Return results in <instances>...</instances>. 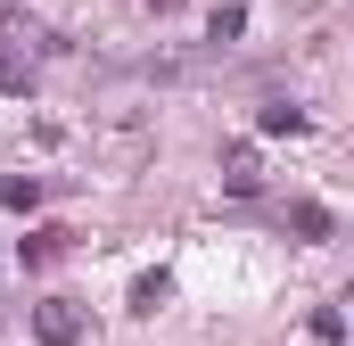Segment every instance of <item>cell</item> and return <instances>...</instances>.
<instances>
[{
    "instance_id": "cell-6",
    "label": "cell",
    "mask_w": 354,
    "mask_h": 346,
    "mask_svg": "<svg viewBox=\"0 0 354 346\" xmlns=\"http://www.w3.org/2000/svg\"><path fill=\"white\" fill-rule=\"evenodd\" d=\"M0 206L33 215V206H41V181H33V173H0Z\"/></svg>"
},
{
    "instance_id": "cell-8",
    "label": "cell",
    "mask_w": 354,
    "mask_h": 346,
    "mask_svg": "<svg viewBox=\"0 0 354 346\" xmlns=\"http://www.w3.org/2000/svg\"><path fill=\"white\" fill-rule=\"evenodd\" d=\"M165 297H174V280H165V272H140V280H132V313H157Z\"/></svg>"
},
{
    "instance_id": "cell-4",
    "label": "cell",
    "mask_w": 354,
    "mask_h": 346,
    "mask_svg": "<svg viewBox=\"0 0 354 346\" xmlns=\"http://www.w3.org/2000/svg\"><path fill=\"white\" fill-rule=\"evenodd\" d=\"M223 190H231V198H256V190H264V165H256V149H248V140H231V149H223Z\"/></svg>"
},
{
    "instance_id": "cell-3",
    "label": "cell",
    "mask_w": 354,
    "mask_h": 346,
    "mask_svg": "<svg viewBox=\"0 0 354 346\" xmlns=\"http://www.w3.org/2000/svg\"><path fill=\"white\" fill-rule=\"evenodd\" d=\"M66 256H75V231H66V223H41V231L17 248V264H25V272H50V264H66Z\"/></svg>"
},
{
    "instance_id": "cell-11",
    "label": "cell",
    "mask_w": 354,
    "mask_h": 346,
    "mask_svg": "<svg viewBox=\"0 0 354 346\" xmlns=\"http://www.w3.org/2000/svg\"><path fill=\"white\" fill-rule=\"evenodd\" d=\"M149 8H157V17H181V0H149Z\"/></svg>"
},
{
    "instance_id": "cell-9",
    "label": "cell",
    "mask_w": 354,
    "mask_h": 346,
    "mask_svg": "<svg viewBox=\"0 0 354 346\" xmlns=\"http://www.w3.org/2000/svg\"><path fill=\"white\" fill-rule=\"evenodd\" d=\"M0 91H33V58H17L8 42H0Z\"/></svg>"
},
{
    "instance_id": "cell-7",
    "label": "cell",
    "mask_w": 354,
    "mask_h": 346,
    "mask_svg": "<svg viewBox=\"0 0 354 346\" xmlns=\"http://www.w3.org/2000/svg\"><path fill=\"white\" fill-rule=\"evenodd\" d=\"M256 124H264V132H305V107H297V99H264Z\"/></svg>"
},
{
    "instance_id": "cell-1",
    "label": "cell",
    "mask_w": 354,
    "mask_h": 346,
    "mask_svg": "<svg viewBox=\"0 0 354 346\" xmlns=\"http://www.w3.org/2000/svg\"><path fill=\"white\" fill-rule=\"evenodd\" d=\"M33 338L41 346H83V305L75 297H41L33 305Z\"/></svg>"
},
{
    "instance_id": "cell-2",
    "label": "cell",
    "mask_w": 354,
    "mask_h": 346,
    "mask_svg": "<svg viewBox=\"0 0 354 346\" xmlns=\"http://www.w3.org/2000/svg\"><path fill=\"white\" fill-rule=\"evenodd\" d=\"M280 223H288V239H305V248H322V239L338 231V215H330L322 198H288V206H280Z\"/></svg>"
},
{
    "instance_id": "cell-10",
    "label": "cell",
    "mask_w": 354,
    "mask_h": 346,
    "mask_svg": "<svg viewBox=\"0 0 354 346\" xmlns=\"http://www.w3.org/2000/svg\"><path fill=\"white\" fill-rule=\"evenodd\" d=\"M313 338L338 346V338H346V313H338V305H313Z\"/></svg>"
},
{
    "instance_id": "cell-5",
    "label": "cell",
    "mask_w": 354,
    "mask_h": 346,
    "mask_svg": "<svg viewBox=\"0 0 354 346\" xmlns=\"http://www.w3.org/2000/svg\"><path fill=\"white\" fill-rule=\"evenodd\" d=\"M239 33H248V8H239V0H223V8H214V25H206V42H214V50H231Z\"/></svg>"
}]
</instances>
